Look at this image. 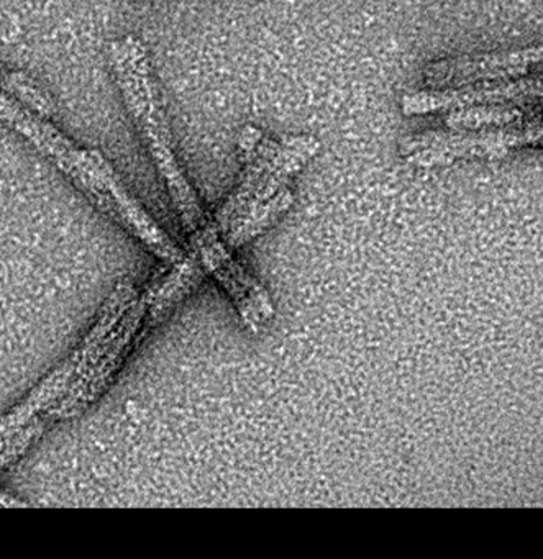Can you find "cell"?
<instances>
[{"label":"cell","mask_w":543,"mask_h":559,"mask_svg":"<svg viewBox=\"0 0 543 559\" xmlns=\"http://www.w3.org/2000/svg\"><path fill=\"white\" fill-rule=\"evenodd\" d=\"M192 245L198 251L202 266L214 274L215 280L231 294L238 312L244 317L245 325L253 333L260 332L264 320L271 319L274 310L263 287L234 261L227 247L219 240L217 230L211 231Z\"/></svg>","instance_id":"8992f818"},{"label":"cell","mask_w":543,"mask_h":559,"mask_svg":"<svg viewBox=\"0 0 543 559\" xmlns=\"http://www.w3.org/2000/svg\"><path fill=\"white\" fill-rule=\"evenodd\" d=\"M539 97H542V80L527 74L517 80L440 87V90L405 94L401 100V110L405 116H425V114L455 112V110L489 106V104L522 103V100L539 99Z\"/></svg>","instance_id":"277c9868"},{"label":"cell","mask_w":543,"mask_h":559,"mask_svg":"<svg viewBox=\"0 0 543 559\" xmlns=\"http://www.w3.org/2000/svg\"><path fill=\"white\" fill-rule=\"evenodd\" d=\"M0 87L8 91L9 94L21 97V100L31 106L38 116L45 117V119L54 116L55 107L51 100L38 87H35L25 74L0 70Z\"/></svg>","instance_id":"8fae6325"},{"label":"cell","mask_w":543,"mask_h":559,"mask_svg":"<svg viewBox=\"0 0 543 559\" xmlns=\"http://www.w3.org/2000/svg\"><path fill=\"white\" fill-rule=\"evenodd\" d=\"M109 51L123 99L142 130L143 139L146 140L158 171L168 186L182 224L191 238L199 237L209 230L212 224L205 218L191 185L176 162L172 135L153 84L145 47L135 37H126L123 40L113 41Z\"/></svg>","instance_id":"6da1fadb"},{"label":"cell","mask_w":543,"mask_h":559,"mask_svg":"<svg viewBox=\"0 0 543 559\" xmlns=\"http://www.w3.org/2000/svg\"><path fill=\"white\" fill-rule=\"evenodd\" d=\"M543 50L535 47L519 50L494 51L471 55L453 60L435 61L424 70V83L428 90L467 86V84L494 83L527 76L533 67L542 63Z\"/></svg>","instance_id":"5b68a950"},{"label":"cell","mask_w":543,"mask_h":559,"mask_svg":"<svg viewBox=\"0 0 543 559\" xmlns=\"http://www.w3.org/2000/svg\"><path fill=\"white\" fill-rule=\"evenodd\" d=\"M83 159L87 168L99 178L110 198L116 201L120 211L126 215L127 230L139 237L152 250V253H155L162 260L169 261L173 264L185 260L186 254L160 230L158 225L130 198L129 192L123 189L119 176L116 175L109 162L104 158L103 153L97 152V150H90V152H83Z\"/></svg>","instance_id":"52a82bcc"},{"label":"cell","mask_w":543,"mask_h":559,"mask_svg":"<svg viewBox=\"0 0 543 559\" xmlns=\"http://www.w3.org/2000/svg\"><path fill=\"white\" fill-rule=\"evenodd\" d=\"M135 297V286L129 280L117 284L116 289L107 297L106 304L101 309L99 319L96 320L84 342L78 346L76 352L64 359L63 365L58 366L21 405L0 418V448L4 447L35 415L54 407L70 391L74 381L90 372L103 355L114 326L122 319Z\"/></svg>","instance_id":"7a4b0ae2"},{"label":"cell","mask_w":543,"mask_h":559,"mask_svg":"<svg viewBox=\"0 0 543 559\" xmlns=\"http://www.w3.org/2000/svg\"><path fill=\"white\" fill-rule=\"evenodd\" d=\"M523 120V112L509 104L470 107L455 110L445 117V126L453 130H480L506 127Z\"/></svg>","instance_id":"30bf717a"},{"label":"cell","mask_w":543,"mask_h":559,"mask_svg":"<svg viewBox=\"0 0 543 559\" xmlns=\"http://www.w3.org/2000/svg\"><path fill=\"white\" fill-rule=\"evenodd\" d=\"M278 146H280V142H276V140H264V142L257 146V150L253 148V153H251L250 159H248L247 168H245L234 194L228 198V201L222 205L221 211L215 215L214 225L221 234L222 231H227L238 221V217L244 214L245 209L250 204L253 195L257 194L258 188H260L261 181H263L264 173H267Z\"/></svg>","instance_id":"ba28073f"},{"label":"cell","mask_w":543,"mask_h":559,"mask_svg":"<svg viewBox=\"0 0 543 559\" xmlns=\"http://www.w3.org/2000/svg\"><path fill=\"white\" fill-rule=\"evenodd\" d=\"M542 139V122L527 126L491 127L480 130H434L408 136L399 145V153L409 165L418 168L450 165L458 159L491 158L506 156L522 146L533 145Z\"/></svg>","instance_id":"3957f363"},{"label":"cell","mask_w":543,"mask_h":559,"mask_svg":"<svg viewBox=\"0 0 543 559\" xmlns=\"http://www.w3.org/2000/svg\"><path fill=\"white\" fill-rule=\"evenodd\" d=\"M293 192H291V189L284 188L278 194H274L273 198L263 202V204L245 211L227 230V247H241V245L263 234L270 225H273L293 205Z\"/></svg>","instance_id":"9c48e42d"}]
</instances>
